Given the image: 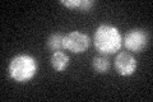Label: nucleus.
<instances>
[{"instance_id": "2", "label": "nucleus", "mask_w": 153, "mask_h": 102, "mask_svg": "<svg viewBox=\"0 0 153 102\" xmlns=\"http://www.w3.org/2000/svg\"><path fill=\"white\" fill-rule=\"evenodd\" d=\"M9 75L18 83H26L31 80L37 73V61L33 56L21 54L14 56L9 63Z\"/></svg>"}, {"instance_id": "6", "label": "nucleus", "mask_w": 153, "mask_h": 102, "mask_svg": "<svg viewBox=\"0 0 153 102\" xmlns=\"http://www.w3.org/2000/svg\"><path fill=\"white\" fill-rule=\"evenodd\" d=\"M51 66L56 71H63L69 65V56L63 51H55L51 55Z\"/></svg>"}, {"instance_id": "1", "label": "nucleus", "mask_w": 153, "mask_h": 102, "mask_svg": "<svg viewBox=\"0 0 153 102\" xmlns=\"http://www.w3.org/2000/svg\"><path fill=\"white\" fill-rule=\"evenodd\" d=\"M93 45L102 55H114L123 46V38L119 30L111 24H101L93 35Z\"/></svg>"}, {"instance_id": "4", "label": "nucleus", "mask_w": 153, "mask_h": 102, "mask_svg": "<svg viewBox=\"0 0 153 102\" xmlns=\"http://www.w3.org/2000/svg\"><path fill=\"white\" fill-rule=\"evenodd\" d=\"M148 43V36L146 31L135 28V30L129 31L123 40V45L125 46L129 51L140 52Z\"/></svg>"}, {"instance_id": "3", "label": "nucleus", "mask_w": 153, "mask_h": 102, "mask_svg": "<svg viewBox=\"0 0 153 102\" xmlns=\"http://www.w3.org/2000/svg\"><path fill=\"white\" fill-rule=\"evenodd\" d=\"M91 43L89 37L79 31H73L64 37V48L71 51L73 54H82L88 48Z\"/></svg>"}, {"instance_id": "9", "label": "nucleus", "mask_w": 153, "mask_h": 102, "mask_svg": "<svg viewBox=\"0 0 153 102\" xmlns=\"http://www.w3.org/2000/svg\"><path fill=\"white\" fill-rule=\"evenodd\" d=\"M80 1L82 0H61L60 1V4L61 5H64V7H66V8H73V9H78L79 8V5H80Z\"/></svg>"}, {"instance_id": "5", "label": "nucleus", "mask_w": 153, "mask_h": 102, "mask_svg": "<svg viewBox=\"0 0 153 102\" xmlns=\"http://www.w3.org/2000/svg\"><path fill=\"white\" fill-rule=\"evenodd\" d=\"M115 69L123 77H129L134 74L137 69V60L130 52L123 51L115 57Z\"/></svg>"}, {"instance_id": "8", "label": "nucleus", "mask_w": 153, "mask_h": 102, "mask_svg": "<svg viewBox=\"0 0 153 102\" xmlns=\"http://www.w3.org/2000/svg\"><path fill=\"white\" fill-rule=\"evenodd\" d=\"M64 37L65 36L63 35V33H59V32L51 33V35L49 36V38H47V41H46L47 47H49L52 52L60 51L61 48H64Z\"/></svg>"}, {"instance_id": "10", "label": "nucleus", "mask_w": 153, "mask_h": 102, "mask_svg": "<svg viewBox=\"0 0 153 102\" xmlns=\"http://www.w3.org/2000/svg\"><path fill=\"white\" fill-rule=\"evenodd\" d=\"M93 1L92 0H82L80 1V5H79V8H78V10H80V12H89L91 10V8L93 7Z\"/></svg>"}, {"instance_id": "7", "label": "nucleus", "mask_w": 153, "mask_h": 102, "mask_svg": "<svg viewBox=\"0 0 153 102\" xmlns=\"http://www.w3.org/2000/svg\"><path fill=\"white\" fill-rule=\"evenodd\" d=\"M92 68L96 73L98 74H106L108 73L110 68H111V63H110L108 57L106 56H94L92 60Z\"/></svg>"}]
</instances>
